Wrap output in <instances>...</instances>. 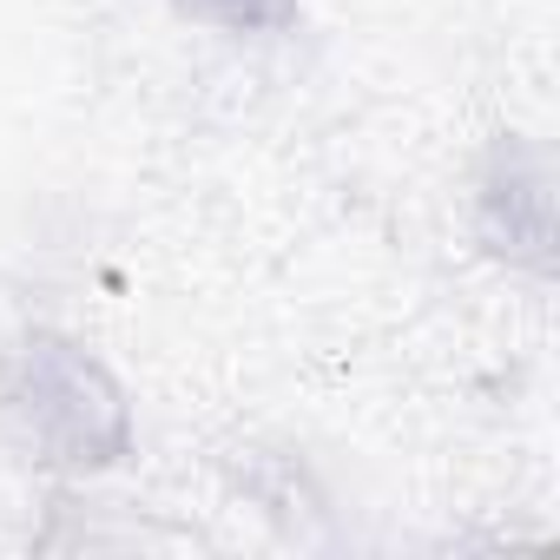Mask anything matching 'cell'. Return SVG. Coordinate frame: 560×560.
<instances>
[{
  "mask_svg": "<svg viewBox=\"0 0 560 560\" xmlns=\"http://www.w3.org/2000/svg\"><path fill=\"white\" fill-rule=\"evenodd\" d=\"M475 237L494 264L553 277V159L527 132H494L475 165Z\"/></svg>",
  "mask_w": 560,
  "mask_h": 560,
  "instance_id": "cell-2",
  "label": "cell"
},
{
  "mask_svg": "<svg viewBox=\"0 0 560 560\" xmlns=\"http://www.w3.org/2000/svg\"><path fill=\"white\" fill-rule=\"evenodd\" d=\"M165 8L224 40H284L304 27V0H165Z\"/></svg>",
  "mask_w": 560,
  "mask_h": 560,
  "instance_id": "cell-3",
  "label": "cell"
},
{
  "mask_svg": "<svg viewBox=\"0 0 560 560\" xmlns=\"http://www.w3.org/2000/svg\"><path fill=\"white\" fill-rule=\"evenodd\" d=\"M0 442L47 481H100L132 462L139 416L86 337L27 324L0 343Z\"/></svg>",
  "mask_w": 560,
  "mask_h": 560,
  "instance_id": "cell-1",
  "label": "cell"
}]
</instances>
